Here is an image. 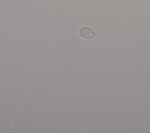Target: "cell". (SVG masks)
I'll return each mask as SVG.
<instances>
[{
	"label": "cell",
	"instance_id": "cell-1",
	"mask_svg": "<svg viewBox=\"0 0 150 133\" xmlns=\"http://www.w3.org/2000/svg\"><path fill=\"white\" fill-rule=\"evenodd\" d=\"M78 34L80 38L85 40L94 39L98 36L96 30L89 26H82L80 28L78 31Z\"/></svg>",
	"mask_w": 150,
	"mask_h": 133
}]
</instances>
